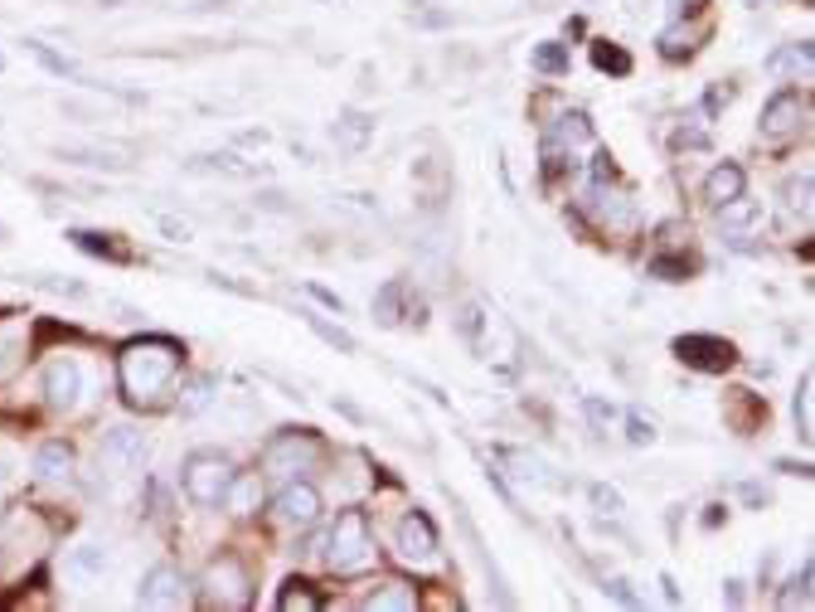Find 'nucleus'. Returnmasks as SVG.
I'll list each match as a JSON object with an SVG mask.
<instances>
[{
	"instance_id": "obj_1",
	"label": "nucleus",
	"mask_w": 815,
	"mask_h": 612,
	"mask_svg": "<svg viewBox=\"0 0 815 612\" xmlns=\"http://www.w3.org/2000/svg\"><path fill=\"white\" fill-rule=\"evenodd\" d=\"M180 360H185V350L175 346L171 336L131 340L117 355V384H122V394H127V403H136V409H161L165 394L180 379Z\"/></svg>"
},
{
	"instance_id": "obj_2",
	"label": "nucleus",
	"mask_w": 815,
	"mask_h": 612,
	"mask_svg": "<svg viewBox=\"0 0 815 612\" xmlns=\"http://www.w3.org/2000/svg\"><path fill=\"white\" fill-rule=\"evenodd\" d=\"M374 564V535L364 511H340L330 525V569L336 574H364Z\"/></svg>"
},
{
	"instance_id": "obj_3",
	"label": "nucleus",
	"mask_w": 815,
	"mask_h": 612,
	"mask_svg": "<svg viewBox=\"0 0 815 612\" xmlns=\"http://www.w3.org/2000/svg\"><path fill=\"white\" fill-rule=\"evenodd\" d=\"M234 476H238V466H234V458H224V452H190L180 482L195 505H218L228 496V486H234Z\"/></svg>"
},
{
	"instance_id": "obj_4",
	"label": "nucleus",
	"mask_w": 815,
	"mask_h": 612,
	"mask_svg": "<svg viewBox=\"0 0 815 612\" xmlns=\"http://www.w3.org/2000/svg\"><path fill=\"white\" fill-rule=\"evenodd\" d=\"M316 462L321 442L311 438V428H281L263 448V476H281V482H291L297 472H311Z\"/></svg>"
},
{
	"instance_id": "obj_5",
	"label": "nucleus",
	"mask_w": 815,
	"mask_h": 612,
	"mask_svg": "<svg viewBox=\"0 0 815 612\" xmlns=\"http://www.w3.org/2000/svg\"><path fill=\"white\" fill-rule=\"evenodd\" d=\"M204 598L214 608H248V598H253V578H248V569L238 564L234 554H218L214 564L204 569Z\"/></svg>"
},
{
	"instance_id": "obj_6",
	"label": "nucleus",
	"mask_w": 815,
	"mask_h": 612,
	"mask_svg": "<svg viewBox=\"0 0 815 612\" xmlns=\"http://www.w3.org/2000/svg\"><path fill=\"white\" fill-rule=\"evenodd\" d=\"M675 355L685 360L689 370H699V375H724V370L738 365L734 340H724V336H679Z\"/></svg>"
},
{
	"instance_id": "obj_7",
	"label": "nucleus",
	"mask_w": 815,
	"mask_h": 612,
	"mask_svg": "<svg viewBox=\"0 0 815 612\" xmlns=\"http://www.w3.org/2000/svg\"><path fill=\"white\" fill-rule=\"evenodd\" d=\"M272 515H277L287 530H311L321 521V491L311 482H287L272 501Z\"/></svg>"
},
{
	"instance_id": "obj_8",
	"label": "nucleus",
	"mask_w": 815,
	"mask_h": 612,
	"mask_svg": "<svg viewBox=\"0 0 815 612\" xmlns=\"http://www.w3.org/2000/svg\"><path fill=\"white\" fill-rule=\"evenodd\" d=\"M588 141H592V122L582 117V112H563V117L549 127V137H543L549 171H563V165H573V151L588 147Z\"/></svg>"
},
{
	"instance_id": "obj_9",
	"label": "nucleus",
	"mask_w": 815,
	"mask_h": 612,
	"mask_svg": "<svg viewBox=\"0 0 815 612\" xmlns=\"http://www.w3.org/2000/svg\"><path fill=\"white\" fill-rule=\"evenodd\" d=\"M801 127H806V102H801V92H777V98L762 108V141H772V147L801 137Z\"/></svg>"
},
{
	"instance_id": "obj_10",
	"label": "nucleus",
	"mask_w": 815,
	"mask_h": 612,
	"mask_svg": "<svg viewBox=\"0 0 815 612\" xmlns=\"http://www.w3.org/2000/svg\"><path fill=\"white\" fill-rule=\"evenodd\" d=\"M102 462H108L117 476H136V472H141V466H146V438H141V428L117 423V428L102 433Z\"/></svg>"
},
{
	"instance_id": "obj_11",
	"label": "nucleus",
	"mask_w": 815,
	"mask_h": 612,
	"mask_svg": "<svg viewBox=\"0 0 815 612\" xmlns=\"http://www.w3.org/2000/svg\"><path fill=\"white\" fill-rule=\"evenodd\" d=\"M141 608H185L190 603V584H185V574L175 564H155L151 574L141 578Z\"/></svg>"
},
{
	"instance_id": "obj_12",
	"label": "nucleus",
	"mask_w": 815,
	"mask_h": 612,
	"mask_svg": "<svg viewBox=\"0 0 815 612\" xmlns=\"http://www.w3.org/2000/svg\"><path fill=\"white\" fill-rule=\"evenodd\" d=\"M437 530H432V521H427L423 511H408L403 521H399V554L408 559V564H417V569H427V564H437Z\"/></svg>"
},
{
	"instance_id": "obj_13",
	"label": "nucleus",
	"mask_w": 815,
	"mask_h": 612,
	"mask_svg": "<svg viewBox=\"0 0 815 612\" xmlns=\"http://www.w3.org/2000/svg\"><path fill=\"white\" fill-rule=\"evenodd\" d=\"M83 394V370L78 360H54V365L45 370V399L54 403V409H73Z\"/></svg>"
},
{
	"instance_id": "obj_14",
	"label": "nucleus",
	"mask_w": 815,
	"mask_h": 612,
	"mask_svg": "<svg viewBox=\"0 0 815 612\" xmlns=\"http://www.w3.org/2000/svg\"><path fill=\"white\" fill-rule=\"evenodd\" d=\"M330 137H336L340 151H364L374 141V117L360 108H344L336 117V127H330Z\"/></svg>"
},
{
	"instance_id": "obj_15",
	"label": "nucleus",
	"mask_w": 815,
	"mask_h": 612,
	"mask_svg": "<svg viewBox=\"0 0 815 612\" xmlns=\"http://www.w3.org/2000/svg\"><path fill=\"white\" fill-rule=\"evenodd\" d=\"M718 224H724V234L734 238L738 248H743V234L762 224V204H757V200H748V195H738V200L718 204Z\"/></svg>"
},
{
	"instance_id": "obj_16",
	"label": "nucleus",
	"mask_w": 815,
	"mask_h": 612,
	"mask_svg": "<svg viewBox=\"0 0 815 612\" xmlns=\"http://www.w3.org/2000/svg\"><path fill=\"white\" fill-rule=\"evenodd\" d=\"M743 185H748L743 165H738V161H724V165H714V171H709V180H704V200L718 210V204L738 200V195H743Z\"/></svg>"
},
{
	"instance_id": "obj_17",
	"label": "nucleus",
	"mask_w": 815,
	"mask_h": 612,
	"mask_svg": "<svg viewBox=\"0 0 815 612\" xmlns=\"http://www.w3.org/2000/svg\"><path fill=\"white\" fill-rule=\"evenodd\" d=\"M592 210L607 220V229H631L636 224L631 200H626L622 190H607V180H598V190H592Z\"/></svg>"
},
{
	"instance_id": "obj_18",
	"label": "nucleus",
	"mask_w": 815,
	"mask_h": 612,
	"mask_svg": "<svg viewBox=\"0 0 815 612\" xmlns=\"http://www.w3.org/2000/svg\"><path fill=\"white\" fill-rule=\"evenodd\" d=\"M35 476L39 482H68L73 476V448L68 442H45V448L35 452Z\"/></svg>"
},
{
	"instance_id": "obj_19",
	"label": "nucleus",
	"mask_w": 815,
	"mask_h": 612,
	"mask_svg": "<svg viewBox=\"0 0 815 612\" xmlns=\"http://www.w3.org/2000/svg\"><path fill=\"white\" fill-rule=\"evenodd\" d=\"M68 238H73V243L83 248V253H92V258H112V263H131V248H127V243H117V234H92V229H73Z\"/></svg>"
},
{
	"instance_id": "obj_20",
	"label": "nucleus",
	"mask_w": 815,
	"mask_h": 612,
	"mask_svg": "<svg viewBox=\"0 0 815 612\" xmlns=\"http://www.w3.org/2000/svg\"><path fill=\"white\" fill-rule=\"evenodd\" d=\"M277 608L281 612H321V608H326V598H321L306 578H287L281 594H277Z\"/></svg>"
},
{
	"instance_id": "obj_21",
	"label": "nucleus",
	"mask_w": 815,
	"mask_h": 612,
	"mask_svg": "<svg viewBox=\"0 0 815 612\" xmlns=\"http://www.w3.org/2000/svg\"><path fill=\"white\" fill-rule=\"evenodd\" d=\"M529 64H535L539 74H549V78H568L573 59H568V45H559V39H543V45H535Z\"/></svg>"
},
{
	"instance_id": "obj_22",
	"label": "nucleus",
	"mask_w": 815,
	"mask_h": 612,
	"mask_svg": "<svg viewBox=\"0 0 815 612\" xmlns=\"http://www.w3.org/2000/svg\"><path fill=\"white\" fill-rule=\"evenodd\" d=\"M190 171H224V175H234V180H253L258 165H248L243 155H234V151H214V155H195Z\"/></svg>"
},
{
	"instance_id": "obj_23",
	"label": "nucleus",
	"mask_w": 815,
	"mask_h": 612,
	"mask_svg": "<svg viewBox=\"0 0 815 612\" xmlns=\"http://www.w3.org/2000/svg\"><path fill=\"white\" fill-rule=\"evenodd\" d=\"M369 608L374 612H413L417 608V588L413 584H384V588H374V598H369Z\"/></svg>"
},
{
	"instance_id": "obj_24",
	"label": "nucleus",
	"mask_w": 815,
	"mask_h": 612,
	"mask_svg": "<svg viewBox=\"0 0 815 612\" xmlns=\"http://www.w3.org/2000/svg\"><path fill=\"white\" fill-rule=\"evenodd\" d=\"M25 49H29V54H35V59H39V64H45V68H49V74H54V78H73V83H83V68H78V64H73V59H64V54H54V49H49V45H45V39H25Z\"/></svg>"
},
{
	"instance_id": "obj_25",
	"label": "nucleus",
	"mask_w": 815,
	"mask_h": 612,
	"mask_svg": "<svg viewBox=\"0 0 815 612\" xmlns=\"http://www.w3.org/2000/svg\"><path fill=\"white\" fill-rule=\"evenodd\" d=\"M374 321L379 326H399L403 321V283H384L374 297Z\"/></svg>"
},
{
	"instance_id": "obj_26",
	"label": "nucleus",
	"mask_w": 815,
	"mask_h": 612,
	"mask_svg": "<svg viewBox=\"0 0 815 612\" xmlns=\"http://www.w3.org/2000/svg\"><path fill=\"white\" fill-rule=\"evenodd\" d=\"M301 316H306V326H311V330H316V336H321V340H326V346H336V350H340V355H354V350H360V340H354V336H350V330L330 326V321H326V316H316V311H301Z\"/></svg>"
},
{
	"instance_id": "obj_27",
	"label": "nucleus",
	"mask_w": 815,
	"mask_h": 612,
	"mask_svg": "<svg viewBox=\"0 0 815 612\" xmlns=\"http://www.w3.org/2000/svg\"><path fill=\"white\" fill-rule=\"evenodd\" d=\"M59 155L64 161H73V165H98V171H127V161H117L108 147H59Z\"/></svg>"
},
{
	"instance_id": "obj_28",
	"label": "nucleus",
	"mask_w": 815,
	"mask_h": 612,
	"mask_svg": "<svg viewBox=\"0 0 815 612\" xmlns=\"http://www.w3.org/2000/svg\"><path fill=\"white\" fill-rule=\"evenodd\" d=\"M767 68L772 74H811V45L806 39H801V45H787L781 54L767 59Z\"/></svg>"
},
{
	"instance_id": "obj_29",
	"label": "nucleus",
	"mask_w": 815,
	"mask_h": 612,
	"mask_svg": "<svg viewBox=\"0 0 815 612\" xmlns=\"http://www.w3.org/2000/svg\"><path fill=\"white\" fill-rule=\"evenodd\" d=\"M592 64H598L602 74H616V78L631 74V54H626L622 45H607V39H598V45H592Z\"/></svg>"
},
{
	"instance_id": "obj_30",
	"label": "nucleus",
	"mask_w": 815,
	"mask_h": 612,
	"mask_svg": "<svg viewBox=\"0 0 815 612\" xmlns=\"http://www.w3.org/2000/svg\"><path fill=\"white\" fill-rule=\"evenodd\" d=\"M224 501H234L238 515L258 511V501H263V482H258V476H234V486H228Z\"/></svg>"
},
{
	"instance_id": "obj_31",
	"label": "nucleus",
	"mask_w": 815,
	"mask_h": 612,
	"mask_svg": "<svg viewBox=\"0 0 815 612\" xmlns=\"http://www.w3.org/2000/svg\"><path fill=\"white\" fill-rule=\"evenodd\" d=\"M20 355H25V336L15 326H0V379H10L20 370Z\"/></svg>"
},
{
	"instance_id": "obj_32",
	"label": "nucleus",
	"mask_w": 815,
	"mask_h": 612,
	"mask_svg": "<svg viewBox=\"0 0 815 612\" xmlns=\"http://www.w3.org/2000/svg\"><path fill=\"white\" fill-rule=\"evenodd\" d=\"M787 214L791 220H811V175H797V180H787Z\"/></svg>"
},
{
	"instance_id": "obj_33",
	"label": "nucleus",
	"mask_w": 815,
	"mask_h": 612,
	"mask_svg": "<svg viewBox=\"0 0 815 612\" xmlns=\"http://www.w3.org/2000/svg\"><path fill=\"white\" fill-rule=\"evenodd\" d=\"M645 273L661 277V283H685V277H689V263H685V258H670V253H655Z\"/></svg>"
},
{
	"instance_id": "obj_34",
	"label": "nucleus",
	"mask_w": 815,
	"mask_h": 612,
	"mask_svg": "<svg viewBox=\"0 0 815 612\" xmlns=\"http://www.w3.org/2000/svg\"><path fill=\"white\" fill-rule=\"evenodd\" d=\"M68 569H73V574H83V578H98L102 574V549L98 545H78L68 554Z\"/></svg>"
},
{
	"instance_id": "obj_35",
	"label": "nucleus",
	"mask_w": 815,
	"mask_h": 612,
	"mask_svg": "<svg viewBox=\"0 0 815 612\" xmlns=\"http://www.w3.org/2000/svg\"><path fill=\"white\" fill-rule=\"evenodd\" d=\"M811 389H815V379H811V375H801L797 409H791V413H797V433H801V442H811V428H815V423H811Z\"/></svg>"
},
{
	"instance_id": "obj_36",
	"label": "nucleus",
	"mask_w": 815,
	"mask_h": 612,
	"mask_svg": "<svg viewBox=\"0 0 815 612\" xmlns=\"http://www.w3.org/2000/svg\"><path fill=\"white\" fill-rule=\"evenodd\" d=\"M209 399H214V379H195L190 389H185V399H180V413H185V419H190V413H204Z\"/></svg>"
},
{
	"instance_id": "obj_37",
	"label": "nucleus",
	"mask_w": 815,
	"mask_h": 612,
	"mask_svg": "<svg viewBox=\"0 0 815 612\" xmlns=\"http://www.w3.org/2000/svg\"><path fill=\"white\" fill-rule=\"evenodd\" d=\"M787 588L791 594H781V608H811V564H801V574Z\"/></svg>"
},
{
	"instance_id": "obj_38",
	"label": "nucleus",
	"mask_w": 815,
	"mask_h": 612,
	"mask_svg": "<svg viewBox=\"0 0 815 612\" xmlns=\"http://www.w3.org/2000/svg\"><path fill=\"white\" fill-rule=\"evenodd\" d=\"M694 39H699V29H665V39H661V54H665V59L689 54V49H694Z\"/></svg>"
},
{
	"instance_id": "obj_39",
	"label": "nucleus",
	"mask_w": 815,
	"mask_h": 612,
	"mask_svg": "<svg viewBox=\"0 0 815 612\" xmlns=\"http://www.w3.org/2000/svg\"><path fill=\"white\" fill-rule=\"evenodd\" d=\"M588 501L598 505V511H607V515H622V511H626V505H622V491H612V486H602V482L588 486Z\"/></svg>"
},
{
	"instance_id": "obj_40",
	"label": "nucleus",
	"mask_w": 815,
	"mask_h": 612,
	"mask_svg": "<svg viewBox=\"0 0 815 612\" xmlns=\"http://www.w3.org/2000/svg\"><path fill=\"white\" fill-rule=\"evenodd\" d=\"M626 438H631L636 448H645V442H655V423L641 419V413H631V419H626Z\"/></svg>"
},
{
	"instance_id": "obj_41",
	"label": "nucleus",
	"mask_w": 815,
	"mask_h": 612,
	"mask_svg": "<svg viewBox=\"0 0 815 612\" xmlns=\"http://www.w3.org/2000/svg\"><path fill=\"white\" fill-rule=\"evenodd\" d=\"M607 594H612L622 608H641V598L631 594V584H626V578H607Z\"/></svg>"
},
{
	"instance_id": "obj_42",
	"label": "nucleus",
	"mask_w": 815,
	"mask_h": 612,
	"mask_svg": "<svg viewBox=\"0 0 815 612\" xmlns=\"http://www.w3.org/2000/svg\"><path fill=\"white\" fill-rule=\"evenodd\" d=\"M456 326H462V336L476 346V336H480V311H476V307H462V316H456Z\"/></svg>"
},
{
	"instance_id": "obj_43",
	"label": "nucleus",
	"mask_w": 815,
	"mask_h": 612,
	"mask_svg": "<svg viewBox=\"0 0 815 612\" xmlns=\"http://www.w3.org/2000/svg\"><path fill=\"white\" fill-rule=\"evenodd\" d=\"M306 297H316V302H321V307H330V311H336V316L344 311V302H340V297L330 292V287H321V283H306Z\"/></svg>"
},
{
	"instance_id": "obj_44",
	"label": "nucleus",
	"mask_w": 815,
	"mask_h": 612,
	"mask_svg": "<svg viewBox=\"0 0 815 612\" xmlns=\"http://www.w3.org/2000/svg\"><path fill=\"white\" fill-rule=\"evenodd\" d=\"M588 419H592V423H607V419H612V403H602V399H588Z\"/></svg>"
},
{
	"instance_id": "obj_45",
	"label": "nucleus",
	"mask_w": 815,
	"mask_h": 612,
	"mask_svg": "<svg viewBox=\"0 0 815 612\" xmlns=\"http://www.w3.org/2000/svg\"><path fill=\"white\" fill-rule=\"evenodd\" d=\"M413 25H423V29H442V25H452V20H447V15H432V10H427V15H413Z\"/></svg>"
},
{
	"instance_id": "obj_46",
	"label": "nucleus",
	"mask_w": 815,
	"mask_h": 612,
	"mask_svg": "<svg viewBox=\"0 0 815 612\" xmlns=\"http://www.w3.org/2000/svg\"><path fill=\"white\" fill-rule=\"evenodd\" d=\"M724 521H728L724 505H709V511H704V530H714V525H724Z\"/></svg>"
},
{
	"instance_id": "obj_47",
	"label": "nucleus",
	"mask_w": 815,
	"mask_h": 612,
	"mask_svg": "<svg viewBox=\"0 0 815 612\" xmlns=\"http://www.w3.org/2000/svg\"><path fill=\"white\" fill-rule=\"evenodd\" d=\"M743 501H748V505H767V501H772V496H767V491H762V486H743Z\"/></svg>"
},
{
	"instance_id": "obj_48",
	"label": "nucleus",
	"mask_w": 815,
	"mask_h": 612,
	"mask_svg": "<svg viewBox=\"0 0 815 612\" xmlns=\"http://www.w3.org/2000/svg\"><path fill=\"white\" fill-rule=\"evenodd\" d=\"M161 229L171 234V238H180V243H185V238H190V229H185V224H175V220H161Z\"/></svg>"
},
{
	"instance_id": "obj_49",
	"label": "nucleus",
	"mask_w": 815,
	"mask_h": 612,
	"mask_svg": "<svg viewBox=\"0 0 815 612\" xmlns=\"http://www.w3.org/2000/svg\"><path fill=\"white\" fill-rule=\"evenodd\" d=\"M661 588H665V598H670V603H679V588H675V578H670V574L661 578Z\"/></svg>"
},
{
	"instance_id": "obj_50",
	"label": "nucleus",
	"mask_w": 815,
	"mask_h": 612,
	"mask_svg": "<svg viewBox=\"0 0 815 612\" xmlns=\"http://www.w3.org/2000/svg\"><path fill=\"white\" fill-rule=\"evenodd\" d=\"M0 243H5V224H0Z\"/></svg>"
},
{
	"instance_id": "obj_51",
	"label": "nucleus",
	"mask_w": 815,
	"mask_h": 612,
	"mask_svg": "<svg viewBox=\"0 0 815 612\" xmlns=\"http://www.w3.org/2000/svg\"><path fill=\"white\" fill-rule=\"evenodd\" d=\"M0 68H5V59H0Z\"/></svg>"
},
{
	"instance_id": "obj_52",
	"label": "nucleus",
	"mask_w": 815,
	"mask_h": 612,
	"mask_svg": "<svg viewBox=\"0 0 815 612\" xmlns=\"http://www.w3.org/2000/svg\"><path fill=\"white\" fill-rule=\"evenodd\" d=\"M806 5H811V0H806Z\"/></svg>"
}]
</instances>
